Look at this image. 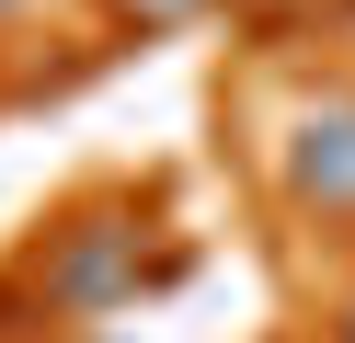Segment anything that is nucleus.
I'll return each instance as SVG.
<instances>
[{
  "label": "nucleus",
  "mask_w": 355,
  "mask_h": 343,
  "mask_svg": "<svg viewBox=\"0 0 355 343\" xmlns=\"http://www.w3.org/2000/svg\"><path fill=\"white\" fill-rule=\"evenodd\" d=\"M46 309L58 320H103V309H126L138 297V229H115V218H80V229H58V252H46Z\"/></svg>",
  "instance_id": "f257e3e1"
},
{
  "label": "nucleus",
  "mask_w": 355,
  "mask_h": 343,
  "mask_svg": "<svg viewBox=\"0 0 355 343\" xmlns=\"http://www.w3.org/2000/svg\"><path fill=\"white\" fill-rule=\"evenodd\" d=\"M286 195L321 206V218H355V91H332V103L298 114V137H286Z\"/></svg>",
  "instance_id": "f03ea898"
},
{
  "label": "nucleus",
  "mask_w": 355,
  "mask_h": 343,
  "mask_svg": "<svg viewBox=\"0 0 355 343\" xmlns=\"http://www.w3.org/2000/svg\"><path fill=\"white\" fill-rule=\"evenodd\" d=\"M115 12H126V23H138V35H172V23H207V12H218V0H115Z\"/></svg>",
  "instance_id": "7ed1b4c3"
},
{
  "label": "nucleus",
  "mask_w": 355,
  "mask_h": 343,
  "mask_svg": "<svg viewBox=\"0 0 355 343\" xmlns=\"http://www.w3.org/2000/svg\"><path fill=\"white\" fill-rule=\"evenodd\" d=\"M332 343H355V297H344V320H332Z\"/></svg>",
  "instance_id": "20e7f679"
}]
</instances>
